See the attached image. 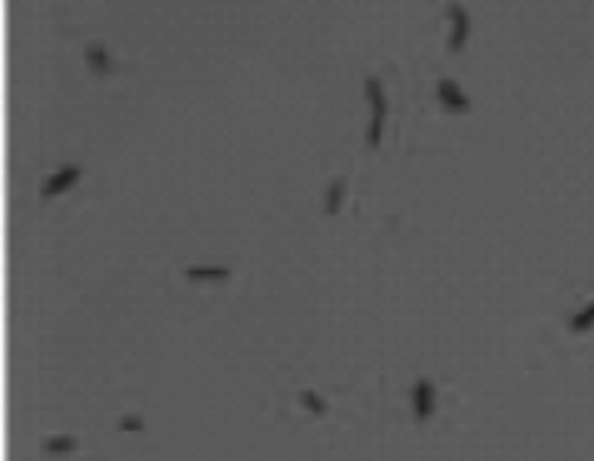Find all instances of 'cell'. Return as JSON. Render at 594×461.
<instances>
[{"label": "cell", "mask_w": 594, "mask_h": 461, "mask_svg": "<svg viewBox=\"0 0 594 461\" xmlns=\"http://www.w3.org/2000/svg\"><path fill=\"white\" fill-rule=\"evenodd\" d=\"M411 411H414L417 422H431L434 411H438V388L428 378H417L414 388H411Z\"/></svg>", "instance_id": "6da1fadb"}, {"label": "cell", "mask_w": 594, "mask_h": 461, "mask_svg": "<svg viewBox=\"0 0 594 461\" xmlns=\"http://www.w3.org/2000/svg\"><path fill=\"white\" fill-rule=\"evenodd\" d=\"M447 20H451V37H447V47L451 54H461L464 51V44L471 37V13L468 7H461V4H447Z\"/></svg>", "instance_id": "7a4b0ae2"}, {"label": "cell", "mask_w": 594, "mask_h": 461, "mask_svg": "<svg viewBox=\"0 0 594 461\" xmlns=\"http://www.w3.org/2000/svg\"><path fill=\"white\" fill-rule=\"evenodd\" d=\"M80 178H84V167H80V164H63L61 171H54L51 178L44 180L40 194H44V197H57V194L70 191L74 184H80Z\"/></svg>", "instance_id": "3957f363"}, {"label": "cell", "mask_w": 594, "mask_h": 461, "mask_svg": "<svg viewBox=\"0 0 594 461\" xmlns=\"http://www.w3.org/2000/svg\"><path fill=\"white\" fill-rule=\"evenodd\" d=\"M438 101H441L451 114H468L471 111V97L457 87L451 77H441V80H438Z\"/></svg>", "instance_id": "277c9868"}, {"label": "cell", "mask_w": 594, "mask_h": 461, "mask_svg": "<svg viewBox=\"0 0 594 461\" xmlns=\"http://www.w3.org/2000/svg\"><path fill=\"white\" fill-rule=\"evenodd\" d=\"M84 61H87V67L94 70L97 77H111L117 70L114 57H111V51L104 47V44H90L87 54H84Z\"/></svg>", "instance_id": "5b68a950"}, {"label": "cell", "mask_w": 594, "mask_h": 461, "mask_svg": "<svg viewBox=\"0 0 594 461\" xmlns=\"http://www.w3.org/2000/svg\"><path fill=\"white\" fill-rule=\"evenodd\" d=\"M364 97L371 104V121H384L388 114V97H384V87H380L378 77H367L364 80Z\"/></svg>", "instance_id": "8992f818"}, {"label": "cell", "mask_w": 594, "mask_h": 461, "mask_svg": "<svg viewBox=\"0 0 594 461\" xmlns=\"http://www.w3.org/2000/svg\"><path fill=\"white\" fill-rule=\"evenodd\" d=\"M187 281H228L230 271L224 264H214V268H187Z\"/></svg>", "instance_id": "52a82bcc"}, {"label": "cell", "mask_w": 594, "mask_h": 461, "mask_svg": "<svg viewBox=\"0 0 594 461\" xmlns=\"http://www.w3.org/2000/svg\"><path fill=\"white\" fill-rule=\"evenodd\" d=\"M44 451H47V455H70V451H77V438L74 435H51L44 441Z\"/></svg>", "instance_id": "ba28073f"}, {"label": "cell", "mask_w": 594, "mask_h": 461, "mask_svg": "<svg viewBox=\"0 0 594 461\" xmlns=\"http://www.w3.org/2000/svg\"><path fill=\"white\" fill-rule=\"evenodd\" d=\"M344 184H347V180L338 178L328 188V194H324V211H328V214H338V211H341V204H344Z\"/></svg>", "instance_id": "9c48e42d"}, {"label": "cell", "mask_w": 594, "mask_h": 461, "mask_svg": "<svg viewBox=\"0 0 594 461\" xmlns=\"http://www.w3.org/2000/svg\"><path fill=\"white\" fill-rule=\"evenodd\" d=\"M568 328L574 334H584V331H591L594 328V301L588 307H581L578 314H571V321H568Z\"/></svg>", "instance_id": "30bf717a"}, {"label": "cell", "mask_w": 594, "mask_h": 461, "mask_svg": "<svg viewBox=\"0 0 594 461\" xmlns=\"http://www.w3.org/2000/svg\"><path fill=\"white\" fill-rule=\"evenodd\" d=\"M297 398H301V408H307L311 414H317V418H321V414H328V401L317 395V391H301Z\"/></svg>", "instance_id": "8fae6325"}, {"label": "cell", "mask_w": 594, "mask_h": 461, "mask_svg": "<svg viewBox=\"0 0 594 461\" xmlns=\"http://www.w3.org/2000/svg\"><path fill=\"white\" fill-rule=\"evenodd\" d=\"M380 137H384V121H371V128H367V147H380Z\"/></svg>", "instance_id": "7c38bea8"}, {"label": "cell", "mask_w": 594, "mask_h": 461, "mask_svg": "<svg viewBox=\"0 0 594 461\" xmlns=\"http://www.w3.org/2000/svg\"><path fill=\"white\" fill-rule=\"evenodd\" d=\"M117 428H120V431H144V418H137V414H124Z\"/></svg>", "instance_id": "4fadbf2b"}]
</instances>
